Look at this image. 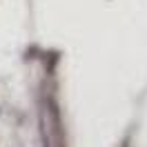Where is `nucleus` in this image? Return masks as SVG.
<instances>
[{
  "label": "nucleus",
  "instance_id": "nucleus-1",
  "mask_svg": "<svg viewBox=\"0 0 147 147\" xmlns=\"http://www.w3.org/2000/svg\"><path fill=\"white\" fill-rule=\"evenodd\" d=\"M42 140L45 147H65V136H63V123L58 107L51 98L42 102Z\"/></svg>",
  "mask_w": 147,
  "mask_h": 147
}]
</instances>
